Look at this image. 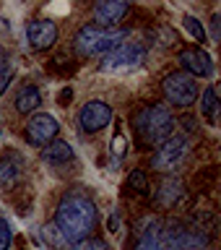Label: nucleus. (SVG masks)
<instances>
[{"label":"nucleus","instance_id":"obj_22","mask_svg":"<svg viewBox=\"0 0 221 250\" xmlns=\"http://www.w3.org/2000/svg\"><path fill=\"white\" fill-rule=\"evenodd\" d=\"M68 250H109V245L99 237H89V240H81L76 245H70Z\"/></svg>","mask_w":221,"mask_h":250},{"label":"nucleus","instance_id":"obj_12","mask_svg":"<svg viewBox=\"0 0 221 250\" xmlns=\"http://www.w3.org/2000/svg\"><path fill=\"white\" fill-rule=\"evenodd\" d=\"M128 13H130V3H125V0H104V3L94 5L97 26H104V29H117V23L125 21Z\"/></svg>","mask_w":221,"mask_h":250},{"label":"nucleus","instance_id":"obj_3","mask_svg":"<svg viewBox=\"0 0 221 250\" xmlns=\"http://www.w3.org/2000/svg\"><path fill=\"white\" fill-rule=\"evenodd\" d=\"M125 37H128V29H104L97 23H86L73 37V50L81 58H99V55L115 50L117 44H122Z\"/></svg>","mask_w":221,"mask_h":250},{"label":"nucleus","instance_id":"obj_6","mask_svg":"<svg viewBox=\"0 0 221 250\" xmlns=\"http://www.w3.org/2000/svg\"><path fill=\"white\" fill-rule=\"evenodd\" d=\"M161 91L175 107H190L198 99V83H195L193 76L182 73V70H175V73L164 76L161 81Z\"/></svg>","mask_w":221,"mask_h":250},{"label":"nucleus","instance_id":"obj_20","mask_svg":"<svg viewBox=\"0 0 221 250\" xmlns=\"http://www.w3.org/2000/svg\"><path fill=\"white\" fill-rule=\"evenodd\" d=\"M13 81V62L8 58V52L0 50V94H3Z\"/></svg>","mask_w":221,"mask_h":250},{"label":"nucleus","instance_id":"obj_23","mask_svg":"<svg viewBox=\"0 0 221 250\" xmlns=\"http://www.w3.org/2000/svg\"><path fill=\"white\" fill-rule=\"evenodd\" d=\"M11 240H13L11 224H8L5 216H0V250H8V248H11Z\"/></svg>","mask_w":221,"mask_h":250},{"label":"nucleus","instance_id":"obj_11","mask_svg":"<svg viewBox=\"0 0 221 250\" xmlns=\"http://www.w3.org/2000/svg\"><path fill=\"white\" fill-rule=\"evenodd\" d=\"M185 201V185L182 180L175 177V175H167L156 185V193H154V203L161 208H177L180 203Z\"/></svg>","mask_w":221,"mask_h":250},{"label":"nucleus","instance_id":"obj_5","mask_svg":"<svg viewBox=\"0 0 221 250\" xmlns=\"http://www.w3.org/2000/svg\"><path fill=\"white\" fill-rule=\"evenodd\" d=\"M146 60V47L138 42H122L115 50H109L101 58L99 70L101 73H120V70H130V68H141Z\"/></svg>","mask_w":221,"mask_h":250},{"label":"nucleus","instance_id":"obj_8","mask_svg":"<svg viewBox=\"0 0 221 250\" xmlns=\"http://www.w3.org/2000/svg\"><path fill=\"white\" fill-rule=\"evenodd\" d=\"M58 37H60L58 23L50 19H34L26 23V42L34 52H44L50 47H55Z\"/></svg>","mask_w":221,"mask_h":250},{"label":"nucleus","instance_id":"obj_1","mask_svg":"<svg viewBox=\"0 0 221 250\" xmlns=\"http://www.w3.org/2000/svg\"><path fill=\"white\" fill-rule=\"evenodd\" d=\"M55 227L60 229L62 240L65 242H81L89 240L94 229L99 224V208L97 201L91 198L86 190H68L62 198L58 201V208H55Z\"/></svg>","mask_w":221,"mask_h":250},{"label":"nucleus","instance_id":"obj_19","mask_svg":"<svg viewBox=\"0 0 221 250\" xmlns=\"http://www.w3.org/2000/svg\"><path fill=\"white\" fill-rule=\"evenodd\" d=\"M182 26L190 31V37L195 39V42H208V34H206V26H203V23L195 19V16H182Z\"/></svg>","mask_w":221,"mask_h":250},{"label":"nucleus","instance_id":"obj_17","mask_svg":"<svg viewBox=\"0 0 221 250\" xmlns=\"http://www.w3.org/2000/svg\"><path fill=\"white\" fill-rule=\"evenodd\" d=\"M201 112L208 120V125H216V112H219V99H216V89L208 86L201 97Z\"/></svg>","mask_w":221,"mask_h":250},{"label":"nucleus","instance_id":"obj_7","mask_svg":"<svg viewBox=\"0 0 221 250\" xmlns=\"http://www.w3.org/2000/svg\"><path fill=\"white\" fill-rule=\"evenodd\" d=\"M58 133H60V123L55 120L52 115H47V112L31 115L29 123H26V141L34 144V146L52 144V141L58 138Z\"/></svg>","mask_w":221,"mask_h":250},{"label":"nucleus","instance_id":"obj_25","mask_svg":"<svg viewBox=\"0 0 221 250\" xmlns=\"http://www.w3.org/2000/svg\"><path fill=\"white\" fill-rule=\"evenodd\" d=\"M70 97H73V89H70V86H68V89H62V91H60V104L65 107L68 102H70Z\"/></svg>","mask_w":221,"mask_h":250},{"label":"nucleus","instance_id":"obj_21","mask_svg":"<svg viewBox=\"0 0 221 250\" xmlns=\"http://www.w3.org/2000/svg\"><path fill=\"white\" fill-rule=\"evenodd\" d=\"M42 234H44V240L50 242L52 248H65V245H68V242L62 240V234H60V229H58V227H55L52 222H50V224H47L44 229H42Z\"/></svg>","mask_w":221,"mask_h":250},{"label":"nucleus","instance_id":"obj_18","mask_svg":"<svg viewBox=\"0 0 221 250\" xmlns=\"http://www.w3.org/2000/svg\"><path fill=\"white\" fill-rule=\"evenodd\" d=\"M125 188H128L130 193H138V195H143L148 190V177H146V172L143 169H133L128 180H125Z\"/></svg>","mask_w":221,"mask_h":250},{"label":"nucleus","instance_id":"obj_2","mask_svg":"<svg viewBox=\"0 0 221 250\" xmlns=\"http://www.w3.org/2000/svg\"><path fill=\"white\" fill-rule=\"evenodd\" d=\"M133 130L143 148H156L167 138H172L175 130V115L164 104H146L133 117Z\"/></svg>","mask_w":221,"mask_h":250},{"label":"nucleus","instance_id":"obj_16","mask_svg":"<svg viewBox=\"0 0 221 250\" xmlns=\"http://www.w3.org/2000/svg\"><path fill=\"white\" fill-rule=\"evenodd\" d=\"M39 104H42V91H39L34 83H26L19 94H16V112L31 115Z\"/></svg>","mask_w":221,"mask_h":250},{"label":"nucleus","instance_id":"obj_15","mask_svg":"<svg viewBox=\"0 0 221 250\" xmlns=\"http://www.w3.org/2000/svg\"><path fill=\"white\" fill-rule=\"evenodd\" d=\"M76 159V154H73V146L65 144V141H60V138H55L52 144H47L44 146V162H50V164H70Z\"/></svg>","mask_w":221,"mask_h":250},{"label":"nucleus","instance_id":"obj_14","mask_svg":"<svg viewBox=\"0 0 221 250\" xmlns=\"http://www.w3.org/2000/svg\"><path fill=\"white\" fill-rule=\"evenodd\" d=\"M161 222H148L143 232L138 234L133 250H164V237H161Z\"/></svg>","mask_w":221,"mask_h":250},{"label":"nucleus","instance_id":"obj_4","mask_svg":"<svg viewBox=\"0 0 221 250\" xmlns=\"http://www.w3.org/2000/svg\"><path fill=\"white\" fill-rule=\"evenodd\" d=\"M187 151H190V144H187L185 136H172L167 138L161 146H156V151L151 156V167L156 172H164V175H172L185 164Z\"/></svg>","mask_w":221,"mask_h":250},{"label":"nucleus","instance_id":"obj_10","mask_svg":"<svg viewBox=\"0 0 221 250\" xmlns=\"http://www.w3.org/2000/svg\"><path fill=\"white\" fill-rule=\"evenodd\" d=\"M177 60H180V65L187 70V76H193V78L214 76V60H211V55L206 50H201V47H185V50H180Z\"/></svg>","mask_w":221,"mask_h":250},{"label":"nucleus","instance_id":"obj_13","mask_svg":"<svg viewBox=\"0 0 221 250\" xmlns=\"http://www.w3.org/2000/svg\"><path fill=\"white\" fill-rule=\"evenodd\" d=\"M21 167H23L21 154L8 151L3 159H0V185H3V188H13L16 183H19V177H21Z\"/></svg>","mask_w":221,"mask_h":250},{"label":"nucleus","instance_id":"obj_24","mask_svg":"<svg viewBox=\"0 0 221 250\" xmlns=\"http://www.w3.org/2000/svg\"><path fill=\"white\" fill-rule=\"evenodd\" d=\"M112 154L117 156V159H122V156H125V138H122V133H117V136L112 138Z\"/></svg>","mask_w":221,"mask_h":250},{"label":"nucleus","instance_id":"obj_9","mask_svg":"<svg viewBox=\"0 0 221 250\" xmlns=\"http://www.w3.org/2000/svg\"><path fill=\"white\" fill-rule=\"evenodd\" d=\"M109 120H112V107L101 99H91L81 107V115H78V123H81L83 133H99L104 130Z\"/></svg>","mask_w":221,"mask_h":250}]
</instances>
